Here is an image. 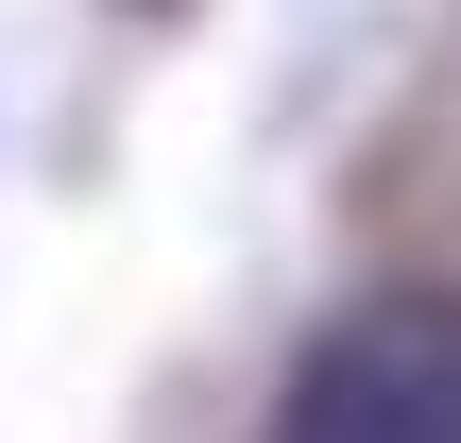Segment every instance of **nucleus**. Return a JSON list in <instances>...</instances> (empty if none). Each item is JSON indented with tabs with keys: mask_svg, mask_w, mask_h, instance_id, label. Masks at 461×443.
Masks as SVG:
<instances>
[{
	"mask_svg": "<svg viewBox=\"0 0 461 443\" xmlns=\"http://www.w3.org/2000/svg\"><path fill=\"white\" fill-rule=\"evenodd\" d=\"M274 443H461V290H359L291 359Z\"/></svg>",
	"mask_w": 461,
	"mask_h": 443,
	"instance_id": "nucleus-1",
	"label": "nucleus"
}]
</instances>
